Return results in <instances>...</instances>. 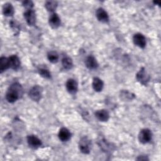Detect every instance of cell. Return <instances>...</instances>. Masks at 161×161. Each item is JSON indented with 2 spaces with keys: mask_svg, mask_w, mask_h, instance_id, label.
<instances>
[{
  "mask_svg": "<svg viewBox=\"0 0 161 161\" xmlns=\"http://www.w3.org/2000/svg\"><path fill=\"white\" fill-rule=\"evenodd\" d=\"M136 79L142 84L146 85L149 81L150 77L144 68H142L136 75Z\"/></svg>",
  "mask_w": 161,
  "mask_h": 161,
  "instance_id": "52a82bcc",
  "label": "cell"
},
{
  "mask_svg": "<svg viewBox=\"0 0 161 161\" xmlns=\"http://www.w3.org/2000/svg\"><path fill=\"white\" fill-rule=\"evenodd\" d=\"M27 142L29 146L33 148H37L40 147L42 144L41 140L35 135L28 136Z\"/></svg>",
  "mask_w": 161,
  "mask_h": 161,
  "instance_id": "9c48e42d",
  "label": "cell"
},
{
  "mask_svg": "<svg viewBox=\"0 0 161 161\" xmlns=\"http://www.w3.org/2000/svg\"><path fill=\"white\" fill-rule=\"evenodd\" d=\"M45 6L48 11H53L57 6V3L54 1H48L46 2Z\"/></svg>",
  "mask_w": 161,
  "mask_h": 161,
  "instance_id": "44dd1931",
  "label": "cell"
},
{
  "mask_svg": "<svg viewBox=\"0 0 161 161\" xmlns=\"http://www.w3.org/2000/svg\"><path fill=\"white\" fill-rule=\"evenodd\" d=\"M48 22H49L50 26L53 28H57L60 25V23H61L60 19L58 15L55 13H52L50 16Z\"/></svg>",
  "mask_w": 161,
  "mask_h": 161,
  "instance_id": "30bf717a",
  "label": "cell"
},
{
  "mask_svg": "<svg viewBox=\"0 0 161 161\" xmlns=\"http://www.w3.org/2000/svg\"><path fill=\"white\" fill-rule=\"evenodd\" d=\"M24 18L28 25L33 26L35 25L36 21V16L35 11L32 9H26L24 13Z\"/></svg>",
  "mask_w": 161,
  "mask_h": 161,
  "instance_id": "5b68a950",
  "label": "cell"
},
{
  "mask_svg": "<svg viewBox=\"0 0 161 161\" xmlns=\"http://www.w3.org/2000/svg\"><path fill=\"white\" fill-rule=\"evenodd\" d=\"M3 13L6 16H13L14 14V8L11 3H7L3 7Z\"/></svg>",
  "mask_w": 161,
  "mask_h": 161,
  "instance_id": "e0dca14e",
  "label": "cell"
},
{
  "mask_svg": "<svg viewBox=\"0 0 161 161\" xmlns=\"http://www.w3.org/2000/svg\"><path fill=\"white\" fill-rule=\"evenodd\" d=\"M9 68V59L8 58L2 57L0 58V71L1 73L3 72L4 70Z\"/></svg>",
  "mask_w": 161,
  "mask_h": 161,
  "instance_id": "ac0fdd59",
  "label": "cell"
},
{
  "mask_svg": "<svg viewBox=\"0 0 161 161\" xmlns=\"http://www.w3.org/2000/svg\"><path fill=\"white\" fill-rule=\"evenodd\" d=\"M96 16L97 19L103 23H108L109 21V16L107 12L102 8H99L96 10Z\"/></svg>",
  "mask_w": 161,
  "mask_h": 161,
  "instance_id": "ba28073f",
  "label": "cell"
},
{
  "mask_svg": "<svg viewBox=\"0 0 161 161\" xmlns=\"http://www.w3.org/2000/svg\"><path fill=\"white\" fill-rule=\"evenodd\" d=\"M22 94L23 88L21 86L18 82H14L8 89L6 94V99L9 103H13L17 101Z\"/></svg>",
  "mask_w": 161,
  "mask_h": 161,
  "instance_id": "6da1fadb",
  "label": "cell"
},
{
  "mask_svg": "<svg viewBox=\"0 0 161 161\" xmlns=\"http://www.w3.org/2000/svg\"><path fill=\"white\" fill-rule=\"evenodd\" d=\"M62 66L64 67V68L67 70L70 69L73 66V62H72V59L69 57H67V56L64 57L62 59Z\"/></svg>",
  "mask_w": 161,
  "mask_h": 161,
  "instance_id": "d6986e66",
  "label": "cell"
},
{
  "mask_svg": "<svg viewBox=\"0 0 161 161\" xmlns=\"http://www.w3.org/2000/svg\"><path fill=\"white\" fill-rule=\"evenodd\" d=\"M94 114L95 116L101 121H107L109 118V113L105 109L97 110L95 112Z\"/></svg>",
  "mask_w": 161,
  "mask_h": 161,
  "instance_id": "7c38bea8",
  "label": "cell"
},
{
  "mask_svg": "<svg viewBox=\"0 0 161 161\" xmlns=\"http://www.w3.org/2000/svg\"><path fill=\"white\" fill-rule=\"evenodd\" d=\"M152 133L149 129L147 128L142 129L138 135V140L143 144L148 143L152 140Z\"/></svg>",
  "mask_w": 161,
  "mask_h": 161,
  "instance_id": "7a4b0ae2",
  "label": "cell"
},
{
  "mask_svg": "<svg viewBox=\"0 0 161 161\" xmlns=\"http://www.w3.org/2000/svg\"><path fill=\"white\" fill-rule=\"evenodd\" d=\"M85 64L86 67L89 69H95L98 67V63L96 59L92 55H89L86 58Z\"/></svg>",
  "mask_w": 161,
  "mask_h": 161,
  "instance_id": "5bb4252c",
  "label": "cell"
},
{
  "mask_svg": "<svg viewBox=\"0 0 161 161\" xmlns=\"http://www.w3.org/2000/svg\"><path fill=\"white\" fill-rule=\"evenodd\" d=\"M65 87L67 91L70 94H75L77 91V83L73 79H69L67 80Z\"/></svg>",
  "mask_w": 161,
  "mask_h": 161,
  "instance_id": "8fae6325",
  "label": "cell"
},
{
  "mask_svg": "<svg viewBox=\"0 0 161 161\" xmlns=\"http://www.w3.org/2000/svg\"><path fill=\"white\" fill-rule=\"evenodd\" d=\"M71 134L69 130L66 128H62L58 132V138L62 142H66L70 138Z\"/></svg>",
  "mask_w": 161,
  "mask_h": 161,
  "instance_id": "9a60e30c",
  "label": "cell"
},
{
  "mask_svg": "<svg viewBox=\"0 0 161 161\" xmlns=\"http://www.w3.org/2000/svg\"><path fill=\"white\" fill-rule=\"evenodd\" d=\"M30 97L34 101H38L40 100L42 95V87L36 85L33 87L29 91Z\"/></svg>",
  "mask_w": 161,
  "mask_h": 161,
  "instance_id": "277c9868",
  "label": "cell"
},
{
  "mask_svg": "<svg viewBox=\"0 0 161 161\" xmlns=\"http://www.w3.org/2000/svg\"><path fill=\"white\" fill-rule=\"evenodd\" d=\"M9 67L16 70L18 69L20 66V60L18 58V57L16 55H13L10 56L9 58Z\"/></svg>",
  "mask_w": 161,
  "mask_h": 161,
  "instance_id": "4fadbf2b",
  "label": "cell"
},
{
  "mask_svg": "<svg viewBox=\"0 0 161 161\" xmlns=\"http://www.w3.org/2000/svg\"><path fill=\"white\" fill-rule=\"evenodd\" d=\"M92 85V87H93L94 90L96 92L101 91L103 88V86H104L103 82L102 81L101 79H100L98 77H94L93 79Z\"/></svg>",
  "mask_w": 161,
  "mask_h": 161,
  "instance_id": "2e32d148",
  "label": "cell"
},
{
  "mask_svg": "<svg viewBox=\"0 0 161 161\" xmlns=\"http://www.w3.org/2000/svg\"><path fill=\"white\" fill-rule=\"evenodd\" d=\"M91 141L87 136L81 138L79 142V148L80 151L85 154H88L91 149Z\"/></svg>",
  "mask_w": 161,
  "mask_h": 161,
  "instance_id": "3957f363",
  "label": "cell"
},
{
  "mask_svg": "<svg viewBox=\"0 0 161 161\" xmlns=\"http://www.w3.org/2000/svg\"><path fill=\"white\" fill-rule=\"evenodd\" d=\"M48 60L52 63H56L58 60V55L56 52L51 51L47 54Z\"/></svg>",
  "mask_w": 161,
  "mask_h": 161,
  "instance_id": "ffe728a7",
  "label": "cell"
},
{
  "mask_svg": "<svg viewBox=\"0 0 161 161\" xmlns=\"http://www.w3.org/2000/svg\"><path fill=\"white\" fill-rule=\"evenodd\" d=\"M23 6L25 7L27 9H32L33 6V4L31 1H25L23 2Z\"/></svg>",
  "mask_w": 161,
  "mask_h": 161,
  "instance_id": "603a6c76",
  "label": "cell"
},
{
  "mask_svg": "<svg viewBox=\"0 0 161 161\" xmlns=\"http://www.w3.org/2000/svg\"><path fill=\"white\" fill-rule=\"evenodd\" d=\"M133 41L135 45L137 47L143 48L146 45V38L141 33H136L133 37Z\"/></svg>",
  "mask_w": 161,
  "mask_h": 161,
  "instance_id": "8992f818",
  "label": "cell"
},
{
  "mask_svg": "<svg viewBox=\"0 0 161 161\" xmlns=\"http://www.w3.org/2000/svg\"><path fill=\"white\" fill-rule=\"evenodd\" d=\"M38 72L40 75L46 79H50L51 77V74L49 70L45 68H40L38 69Z\"/></svg>",
  "mask_w": 161,
  "mask_h": 161,
  "instance_id": "7402d4cb",
  "label": "cell"
}]
</instances>
